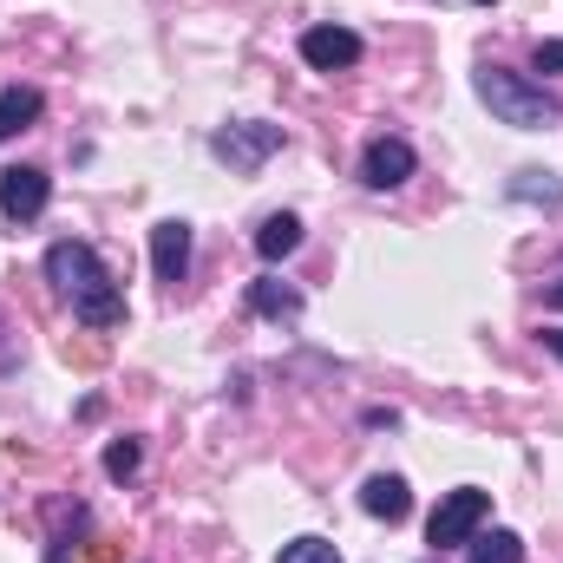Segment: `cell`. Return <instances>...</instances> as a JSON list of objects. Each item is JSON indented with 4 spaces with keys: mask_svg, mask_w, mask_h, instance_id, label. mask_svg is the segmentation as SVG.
<instances>
[{
    "mask_svg": "<svg viewBox=\"0 0 563 563\" xmlns=\"http://www.w3.org/2000/svg\"><path fill=\"white\" fill-rule=\"evenodd\" d=\"M301 59L314 73H341V66L361 59V33H347V26H308L301 33Z\"/></svg>",
    "mask_w": 563,
    "mask_h": 563,
    "instance_id": "cell-8",
    "label": "cell"
},
{
    "mask_svg": "<svg viewBox=\"0 0 563 563\" xmlns=\"http://www.w3.org/2000/svg\"><path fill=\"white\" fill-rule=\"evenodd\" d=\"M46 197H53L46 170H33V164H7V170H0V217L33 223V217L46 210Z\"/></svg>",
    "mask_w": 563,
    "mask_h": 563,
    "instance_id": "cell-5",
    "label": "cell"
},
{
    "mask_svg": "<svg viewBox=\"0 0 563 563\" xmlns=\"http://www.w3.org/2000/svg\"><path fill=\"white\" fill-rule=\"evenodd\" d=\"M531 66H538V73H563V40H544V46H538V59H531Z\"/></svg>",
    "mask_w": 563,
    "mask_h": 563,
    "instance_id": "cell-17",
    "label": "cell"
},
{
    "mask_svg": "<svg viewBox=\"0 0 563 563\" xmlns=\"http://www.w3.org/2000/svg\"><path fill=\"white\" fill-rule=\"evenodd\" d=\"M139 439H112V445H106V472H112V478H132V472H139Z\"/></svg>",
    "mask_w": 563,
    "mask_h": 563,
    "instance_id": "cell-15",
    "label": "cell"
},
{
    "mask_svg": "<svg viewBox=\"0 0 563 563\" xmlns=\"http://www.w3.org/2000/svg\"><path fill=\"white\" fill-rule=\"evenodd\" d=\"M210 151H217L230 170H256L269 151H282V125H263V119H250V125H223V132L210 139Z\"/></svg>",
    "mask_w": 563,
    "mask_h": 563,
    "instance_id": "cell-4",
    "label": "cell"
},
{
    "mask_svg": "<svg viewBox=\"0 0 563 563\" xmlns=\"http://www.w3.org/2000/svg\"><path fill=\"white\" fill-rule=\"evenodd\" d=\"M485 518H492V492H478V485H459V492H445V498H439V511H432V525H426V544H432V551L472 544Z\"/></svg>",
    "mask_w": 563,
    "mask_h": 563,
    "instance_id": "cell-3",
    "label": "cell"
},
{
    "mask_svg": "<svg viewBox=\"0 0 563 563\" xmlns=\"http://www.w3.org/2000/svg\"><path fill=\"white\" fill-rule=\"evenodd\" d=\"M518 197H544V203H563V190L544 177V170H518V184H511Z\"/></svg>",
    "mask_w": 563,
    "mask_h": 563,
    "instance_id": "cell-16",
    "label": "cell"
},
{
    "mask_svg": "<svg viewBox=\"0 0 563 563\" xmlns=\"http://www.w3.org/2000/svg\"><path fill=\"white\" fill-rule=\"evenodd\" d=\"M46 282L73 308V321H86V328H119L125 321V295H119V282H112L106 256L92 243H53L46 250Z\"/></svg>",
    "mask_w": 563,
    "mask_h": 563,
    "instance_id": "cell-1",
    "label": "cell"
},
{
    "mask_svg": "<svg viewBox=\"0 0 563 563\" xmlns=\"http://www.w3.org/2000/svg\"><path fill=\"white\" fill-rule=\"evenodd\" d=\"M40 112H46V99H40L33 86H7V92H0V144L20 139V132H33Z\"/></svg>",
    "mask_w": 563,
    "mask_h": 563,
    "instance_id": "cell-10",
    "label": "cell"
},
{
    "mask_svg": "<svg viewBox=\"0 0 563 563\" xmlns=\"http://www.w3.org/2000/svg\"><path fill=\"white\" fill-rule=\"evenodd\" d=\"M295 250H301V217H288V210L263 217V230H256V256H263V263H282V256H295Z\"/></svg>",
    "mask_w": 563,
    "mask_h": 563,
    "instance_id": "cell-11",
    "label": "cell"
},
{
    "mask_svg": "<svg viewBox=\"0 0 563 563\" xmlns=\"http://www.w3.org/2000/svg\"><path fill=\"white\" fill-rule=\"evenodd\" d=\"M478 99L498 112V125H518V132H551V125H563L558 92H544V86H531L525 73H505V66H485L478 73Z\"/></svg>",
    "mask_w": 563,
    "mask_h": 563,
    "instance_id": "cell-2",
    "label": "cell"
},
{
    "mask_svg": "<svg viewBox=\"0 0 563 563\" xmlns=\"http://www.w3.org/2000/svg\"><path fill=\"white\" fill-rule=\"evenodd\" d=\"M361 511H367V518H387V525H400V518L413 511V492H407V478H394V472H374V478L361 485Z\"/></svg>",
    "mask_w": 563,
    "mask_h": 563,
    "instance_id": "cell-9",
    "label": "cell"
},
{
    "mask_svg": "<svg viewBox=\"0 0 563 563\" xmlns=\"http://www.w3.org/2000/svg\"><path fill=\"white\" fill-rule=\"evenodd\" d=\"M544 301H551V308H563V282H551V288H544Z\"/></svg>",
    "mask_w": 563,
    "mask_h": 563,
    "instance_id": "cell-19",
    "label": "cell"
},
{
    "mask_svg": "<svg viewBox=\"0 0 563 563\" xmlns=\"http://www.w3.org/2000/svg\"><path fill=\"white\" fill-rule=\"evenodd\" d=\"M413 144L407 139H374L367 144V157H361V177H367V190H400L407 177H413Z\"/></svg>",
    "mask_w": 563,
    "mask_h": 563,
    "instance_id": "cell-6",
    "label": "cell"
},
{
    "mask_svg": "<svg viewBox=\"0 0 563 563\" xmlns=\"http://www.w3.org/2000/svg\"><path fill=\"white\" fill-rule=\"evenodd\" d=\"M276 563H341V551L328 538H295V544H282Z\"/></svg>",
    "mask_w": 563,
    "mask_h": 563,
    "instance_id": "cell-14",
    "label": "cell"
},
{
    "mask_svg": "<svg viewBox=\"0 0 563 563\" xmlns=\"http://www.w3.org/2000/svg\"><path fill=\"white\" fill-rule=\"evenodd\" d=\"M472 563H525V538L518 531H485V538H472Z\"/></svg>",
    "mask_w": 563,
    "mask_h": 563,
    "instance_id": "cell-13",
    "label": "cell"
},
{
    "mask_svg": "<svg viewBox=\"0 0 563 563\" xmlns=\"http://www.w3.org/2000/svg\"><path fill=\"white\" fill-rule=\"evenodd\" d=\"M250 308L269 314V321H295V314H301V295L282 288V282H256V288H250Z\"/></svg>",
    "mask_w": 563,
    "mask_h": 563,
    "instance_id": "cell-12",
    "label": "cell"
},
{
    "mask_svg": "<svg viewBox=\"0 0 563 563\" xmlns=\"http://www.w3.org/2000/svg\"><path fill=\"white\" fill-rule=\"evenodd\" d=\"M184 269H190V223H184V217H164V223L151 230V276L177 288Z\"/></svg>",
    "mask_w": 563,
    "mask_h": 563,
    "instance_id": "cell-7",
    "label": "cell"
},
{
    "mask_svg": "<svg viewBox=\"0 0 563 563\" xmlns=\"http://www.w3.org/2000/svg\"><path fill=\"white\" fill-rule=\"evenodd\" d=\"M544 341H551V354L563 361V328H544Z\"/></svg>",
    "mask_w": 563,
    "mask_h": 563,
    "instance_id": "cell-18",
    "label": "cell"
}]
</instances>
